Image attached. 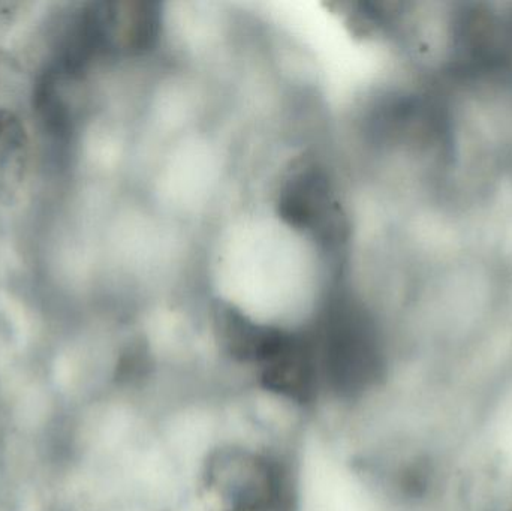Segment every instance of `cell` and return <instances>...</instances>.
<instances>
[{
	"label": "cell",
	"instance_id": "cell-1",
	"mask_svg": "<svg viewBox=\"0 0 512 511\" xmlns=\"http://www.w3.org/2000/svg\"><path fill=\"white\" fill-rule=\"evenodd\" d=\"M277 215L295 230L307 231L325 246L345 240V215L327 170L310 156L292 162L276 192Z\"/></svg>",
	"mask_w": 512,
	"mask_h": 511
},
{
	"label": "cell",
	"instance_id": "cell-2",
	"mask_svg": "<svg viewBox=\"0 0 512 511\" xmlns=\"http://www.w3.org/2000/svg\"><path fill=\"white\" fill-rule=\"evenodd\" d=\"M457 48L471 60H496L512 50V5L493 11L489 5L466 8L456 23Z\"/></svg>",
	"mask_w": 512,
	"mask_h": 511
},
{
	"label": "cell",
	"instance_id": "cell-3",
	"mask_svg": "<svg viewBox=\"0 0 512 511\" xmlns=\"http://www.w3.org/2000/svg\"><path fill=\"white\" fill-rule=\"evenodd\" d=\"M29 164V138L15 114L0 111V195L17 192Z\"/></svg>",
	"mask_w": 512,
	"mask_h": 511
}]
</instances>
